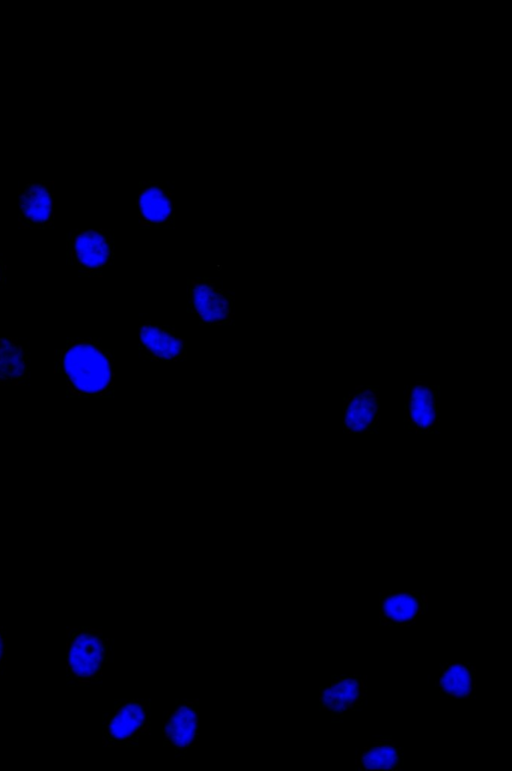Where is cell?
<instances>
[{"mask_svg":"<svg viewBox=\"0 0 512 771\" xmlns=\"http://www.w3.org/2000/svg\"><path fill=\"white\" fill-rule=\"evenodd\" d=\"M54 371L63 377L70 397L114 396V353L101 338H68L55 350Z\"/></svg>","mask_w":512,"mask_h":771,"instance_id":"1","label":"cell"},{"mask_svg":"<svg viewBox=\"0 0 512 771\" xmlns=\"http://www.w3.org/2000/svg\"><path fill=\"white\" fill-rule=\"evenodd\" d=\"M108 653V642L101 631L85 626L69 628L65 654L67 681L85 685L97 680Z\"/></svg>","mask_w":512,"mask_h":771,"instance_id":"2","label":"cell"},{"mask_svg":"<svg viewBox=\"0 0 512 771\" xmlns=\"http://www.w3.org/2000/svg\"><path fill=\"white\" fill-rule=\"evenodd\" d=\"M68 264L83 277H102L113 264L115 237L110 229H75L66 234Z\"/></svg>","mask_w":512,"mask_h":771,"instance_id":"3","label":"cell"},{"mask_svg":"<svg viewBox=\"0 0 512 771\" xmlns=\"http://www.w3.org/2000/svg\"><path fill=\"white\" fill-rule=\"evenodd\" d=\"M186 312L202 326H233L235 297L208 276L187 280Z\"/></svg>","mask_w":512,"mask_h":771,"instance_id":"4","label":"cell"},{"mask_svg":"<svg viewBox=\"0 0 512 771\" xmlns=\"http://www.w3.org/2000/svg\"><path fill=\"white\" fill-rule=\"evenodd\" d=\"M136 205L140 228H175V201L172 191L164 182H139Z\"/></svg>","mask_w":512,"mask_h":771,"instance_id":"5","label":"cell"},{"mask_svg":"<svg viewBox=\"0 0 512 771\" xmlns=\"http://www.w3.org/2000/svg\"><path fill=\"white\" fill-rule=\"evenodd\" d=\"M138 350L156 362L186 361L188 342L175 326L142 322L138 325Z\"/></svg>","mask_w":512,"mask_h":771,"instance_id":"6","label":"cell"},{"mask_svg":"<svg viewBox=\"0 0 512 771\" xmlns=\"http://www.w3.org/2000/svg\"><path fill=\"white\" fill-rule=\"evenodd\" d=\"M54 222L51 184L28 183L19 190L18 224L22 229H50Z\"/></svg>","mask_w":512,"mask_h":771,"instance_id":"7","label":"cell"},{"mask_svg":"<svg viewBox=\"0 0 512 771\" xmlns=\"http://www.w3.org/2000/svg\"><path fill=\"white\" fill-rule=\"evenodd\" d=\"M146 720L145 705L136 699L127 700L106 718L105 738L111 744H128L144 730Z\"/></svg>","mask_w":512,"mask_h":771,"instance_id":"8","label":"cell"},{"mask_svg":"<svg viewBox=\"0 0 512 771\" xmlns=\"http://www.w3.org/2000/svg\"><path fill=\"white\" fill-rule=\"evenodd\" d=\"M29 373L26 349L14 337H0V385L23 386Z\"/></svg>","mask_w":512,"mask_h":771,"instance_id":"9","label":"cell"},{"mask_svg":"<svg viewBox=\"0 0 512 771\" xmlns=\"http://www.w3.org/2000/svg\"><path fill=\"white\" fill-rule=\"evenodd\" d=\"M198 731V710L190 702L182 704L167 716L163 727L165 739L174 747L191 745Z\"/></svg>","mask_w":512,"mask_h":771,"instance_id":"10","label":"cell"},{"mask_svg":"<svg viewBox=\"0 0 512 771\" xmlns=\"http://www.w3.org/2000/svg\"><path fill=\"white\" fill-rule=\"evenodd\" d=\"M6 657V638L4 636L3 628L0 626V672L4 666Z\"/></svg>","mask_w":512,"mask_h":771,"instance_id":"11","label":"cell"},{"mask_svg":"<svg viewBox=\"0 0 512 771\" xmlns=\"http://www.w3.org/2000/svg\"><path fill=\"white\" fill-rule=\"evenodd\" d=\"M6 277V266L3 260L0 258V287L4 284Z\"/></svg>","mask_w":512,"mask_h":771,"instance_id":"12","label":"cell"},{"mask_svg":"<svg viewBox=\"0 0 512 771\" xmlns=\"http://www.w3.org/2000/svg\"><path fill=\"white\" fill-rule=\"evenodd\" d=\"M422 601H423L424 603H426V604H427V606H428V595H426V594H423V596H422Z\"/></svg>","mask_w":512,"mask_h":771,"instance_id":"13","label":"cell"},{"mask_svg":"<svg viewBox=\"0 0 512 771\" xmlns=\"http://www.w3.org/2000/svg\"><path fill=\"white\" fill-rule=\"evenodd\" d=\"M387 593H388V591H387V590H383V591H382V594H381V596H382L383 598H385V597L387 596Z\"/></svg>","mask_w":512,"mask_h":771,"instance_id":"14","label":"cell"},{"mask_svg":"<svg viewBox=\"0 0 512 771\" xmlns=\"http://www.w3.org/2000/svg\"><path fill=\"white\" fill-rule=\"evenodd\" d=\"M401 765H404V757H401Z\"/></svg>","mask_w":512,"mask_h":771,"instance_id":"15","label":"cell"},{"mask_svg":"<svg viewBox=\"0 0 512 771\" xmlns=\"http://www.w3.org/2000/svg\"><path fill=\"white\" fill-rule=\"evenodd\" d=\"M362 678H363L364 680H366V679H367V675H366V674H364Z\"/></svg>","mask_w":512,"mask_h":771,"instance_id":"16","label":"cell"},{"mask_svg":"<svg viewBox=\"0 0 512 771\" xmlns=\"http://www.w3.org/2000/svg\"><path fill=\"white\" fill-rule=\"evenodd\" d=\"M331 722H332V723H340V721H338V720H337V721H334V720H333V721H331Z\"/></svg>","mask_w":512,"mask_h":771,"instance_id":"17","label":"cell"}]
</instances>
